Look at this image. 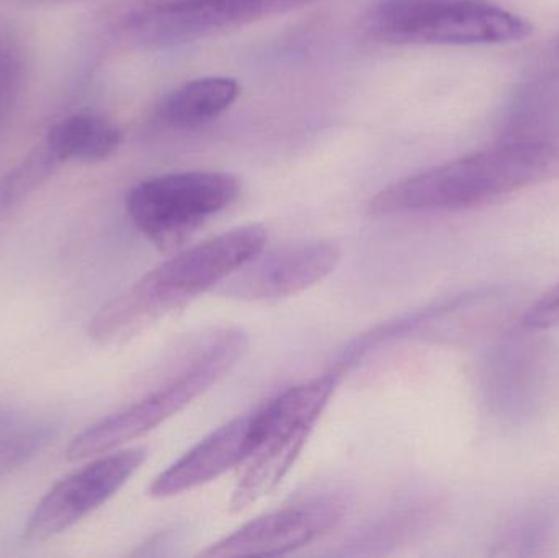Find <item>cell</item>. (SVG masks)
I'll list each match as a JSON object with an SVG mask.
<instances>
[{
    "label": "cell",
    "mask_w": 559,
    "mask_h": 558,
    "mask_svg": "<svg viewBox=\"0 0 559 558\" xmlns=\"http://www.w3.org/2000/svg\"><path fill=\"white\" fill-rule=\"evenodd\" d=\"M265 415L267 406L264 403L210 432L179 461L154 478L147 490L150 497L170 498L195 490L246 464L261 442Z\"/></svg>",
    "instance_id": "obj_11"
},
{
    "label": "cell",
    "mask_w": 559,
    "mask_h": 558,
    "mask_svg": "<svg viewBox=\"0 0 559 558\" xmlns=\"http://www.w3.org/2000/svg\"><path fill=\"white\" fill-rule=\"evenodd\" d=\"M241 94L238 81L222 75L193 79L167 97L163 117L176 128L209 123L225 114Z\"/></svg>",
    "instance_id": "obj_13"
},
{
    "label": "cell",
    "mask_w": 559,
    "mask_h": 558,
    "mask_svg": "<svg viewBox=\"0 0 559 558\" xmlns=\"http://www.w3.org/2000/svg\"><path fill=\"white\" fill-rule=\"evenodd\" d=\"M271 15L267 0H133L118 28L141 45L193 41Z\"/></svg>",
    "instance_id": "obj_8"
},
{
    "label": "cell",
    "mask_w": 559,
    "mask_h": 558,
    "mask_svg": "<svg viewBox=\"0 0 559 558\" xmlns=\"http://www.w3.org/2000/svg\"><path fill=\"white\" fill-rule=\"evenodd\" d=\"M55 438L49 426H32L0 436V480L32 462Z\"/></svg>",
    "instance_id": "obj_14"
},
{
    "label": "cell",
    "mask_w": 559,
    "mask_h": 558,
    "mask_svg": "<svg viewBox=\"0 0 559 558\" xmlns=\"http://www.w3.org/2000/svg\"><path fill=\"white\" fill-rule=\"evenodd\" d=\"M265 245L264 226L246 225L179 252L102 307L88 324V337L98 344H115L134 336L215 290Z\"/></svg>",
    "instance_id": "obj_2"
},
{
    "label": "cell",
    "mask_w": 559,
    "mask_h": 558,
    "mask_svg": "<svg viewBox=\"0 0 559 558\" xmlns=\"http://www.w3.org/2000/svg\"><path fill=\"white\" fill-rule=\"evenodd\" d=\"M347 511L341 495L324 494L255 518L200 557H278L314 543L338 526Z\"/></svg>",
    "instance_id": "obj_9"
},
{
    "label": "cell",
    "mask_w": 559,
    "mask_h": 558,
    "mask_svg": "<svg viewBox=\"0 0 559 558\" xmlns=\"http://www.w3.org/2000/svg\"><path fill=\"white\" fill-rule=\"evenodd\" d=\"M25 79V62L19 43L0 29V127L12 114Z\"/></svg>",
    "instance_id": "obj_16"
},
{
    "label": "cell",
    "mask_w": 559,
    "mask_h": 558,
    "mask_svg": "<svg viewBox=\"0 0 559 558\" xmlns=\"http://www.w3.org/2000/svg\"><path fill=\"white\" fill-rule=\"evenodd\" d=\"M344 376L331 369L299 383L265 403L261 442L246 462L245 474L233 490L229 510L241 513L271 495L295 467L322 413Z\"/></svg>",
    "instance_id": "obj_5"
},
{
    "label": "cell",
    "mask_w": 559,
    "mask_h": 558,
    "mask_svg": "<svg viewBox=\"0 0 559 558\" xmlns=\"http://www.w3.org/2000/svg\"><path fill=\"white\" fill-rule=\"evenodd\" d=\"M121 131L107 118L78 114L58 121L46 136L45 147L58 164H92L107 159L120 147Z\"/></svg>",
    "instance_id": "obj_12"
},
{
    "label": "cell",
    "mask_w": 559,
    "mask_h": 558,
    "mask_svg": "<svg viewBox=\"0 0 559 558\" xmlns=\"http://www.w3.org/2000/svg\"><path fill=\"white\" fill-rule=\"evenodd\" d=\"M555 179H559L558 144L532 138L512 140L386 187L368 203V213L388 218L460 212Z\"/></svg>",
    "instance_id": "obj_1"
},
{
    "label": "cell",
    "mask_w": 559,
    "mask_h": 558,
    "mask_svg": "<svg viewBox=\"0 0 559 558\" xmlns=\"http://www.w3.org/2000/svg\"><path fill=\"white\" fill-rule=\"evenodd\" d=\"M146 458L144 448L117 449L59 480L29 514L26 541L45 543L81 523L115 497Z\"/></svg>",
    "instance_id": "obj_7"
},
{
    "label": "cell",
    "mask_w": 559,
    "mask_h": 558,
    "mask_svg": "<svg viewBox=\"0 0 559 558\" xmlns=\"http://www.w3.org/2000/svg\"><path fill=\"white\" fill-rule=\"evenodd\" d=\"M267 2L272 15H275V13L288 12V10L308 5V3L314 2V0H267Z\"/></svg>",
    "instance_id": "obj_17"
},
{
    "label": "cell",
    "mask_w": 559,
    "mask_h": 558,
    "mask_svg": "<svg viewBox=\"0 0 559 558\" xmlns=\"http://www.w3.org/2000/svg\"><path fill=\"white\" fill-rule=\"evenodd\" d=\"M241 192L231 174L212 170L164 174L134 186L127 197L133 225L154 245L177 248Z\"/></svg>",
    "instance_id": "obj_6"
},
{
    "label": "cell",
    "mask_w": 559,
    "mask_h": 558,
    "mask_svg": "<svg viewBox=\"0 0 559 558\" xmlns=\"http://www.w3.org/2000/svg\"><path fill=\"white\" fill-rule=\"evenodd\" d=\"M58 166L51 154L43 150L33 154L28 159L23 161L15 170L9 174L0 187V203L3 206H15L32 195L41 183L48 180L55 167Z\"/></svg>",
    "instance_id": "obj_15"
},
{
    "label": "cell",
    "mask_w": 559,
    "mask_h": 558,
    "mask_svg": "<svg viewBox=\"0 0 559 558\" xmlns=\"http://www.w3.org/2000/svg\"><path fill=\"white\" fill-rule=\"evenodd\" d=\"M25 2H33V3H51V2H62V0H25Z\"/></svg>",
    "instance_id": "obj_18"
},
{
    "label": "cell",
    "mask_w": 559,
    "mask_h": 558,
    "mask_svg": "<svg viewBox=\"0 0 559 558\" xmlns=\"http://www.w3.org/2000/svg\"><path fill=\"white\" fill-rule=\"evenodd\" d=\"M246 349L248 336L242 331L216 333L173 379L75 436L69 444L68 458L85 461L117 451L164 425L212 389L235 367Z\"/></svg>",
    "instance_id": "obj_3"
},
{
    "label": "cell",
    "mask_w": 559,
    "mask_h": 558,
    "mask_svg": "<svg viewBox=\"0 0 559 558\" xmlns=\"http://www.w3.org/2000/svg\"><path fill=\"white\" fill-rule=\"evenodd\" d=\"M368 29L396 45H495L525 39L534 28L485 0H381Z\"/></svg>",
    "instance_id": "obj_4"
},
{
    "label": "cell",
    "mask_w": 559,
    "mask_h": 558,
    "mask_svg": "<svg viewBox=\"0 0 559 558\" xmlns=\"http://www.w3.org/2000/svg\"><path fill=\"white\" fill-rule=\"evenodd\" d=\"M338 261L341 249L332 242L264 248L213 292L233 300H280L314 287L335 271Z\"/></svg>",
    "instance_id": "obj_10"
}]
</instances>
